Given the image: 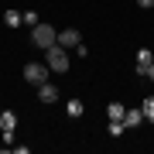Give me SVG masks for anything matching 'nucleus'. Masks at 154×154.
I'll return each mask as SVG.
<instances>
[{"label":"nucleus","mask_w":154,"mask_h":154,"mask_svg":"<svg viewBox=\"0 0 154 154\" xmlns=\"http://www.w3.org/2000/svg\"><path fill=\"white\" fill-rule=\"evenodd\" d=\"M45 62H48L51 72H69V48H62V45H51V48H45Z\"/></svg>","instance_id":"nucleus-1"},{"label":"nucleus","mask_w":154,"mask_h":154,"mask_svg":"<svg viewBox=\"0 0 154 154\" xmlns=\"http://www.w3.org/2000/svg\"><path fill=\"white\" fill-rule=\"evenodd\" d=\"M31 41L38 45V48H51V45H58V31L51 28V24H34L31 28Z\"/></svg>","instance_id":"nucleus-2"},{"label":"nucleus","mask_w":154,"mask_h":154,"mask_svg":"<svg viewBox=\"0 0 154 154\" xmlns=\"http://www.w3.org/2000/svg\"><path fill=\"white\" fill-rule=\"evenodd\" d=\"M48 62H28L24 65V79H28L31 86H41V82H48Z\"/></svg>","instance_id":"nucleus-3"},{"label":"nucleus","mask_w":154,"mask_h":154,"mask_svg":"<svg viewBox=\"0 0 154 154\" xmlns=\"http://www.w3.org/2000/svg\"><path fill=\"white\" fill-rule=\"evenodd\" d=\"M58 45H62V48H79V45H82V34H79L75 28H65V31H58Z\"/></svg>","instance_id":"nucleus-4"},{"label":"nucleus","mask_w":154,"mask_h":154,"mask_svg":"<svg viewBox=\"0 0 154 154\" xmlns=\"http://www.w3.org/2000/svg\"><path fill=\"white\" fill-rule=\"evenodd\" d=\"M38 99H41V103H48V106L58 103V89L51 86V82H41V86H38Z\"/></svg>","instance_id":"nucleus-5"},{"label":"nucleus","mask_w":154,"mask_h":154,"mask_svg":"<svg viewBox=\"0 0 154 154\" xmlns=\"http://www.w3.org/2000/svg\"><path fill=\"white\" fill-rule=\"evenodd\" d=\"M14 127H17V113L14 110H4V113H0V130H4V134H14Z\"/></svg>","instance_id":"nucleus-6"},{"label":"nucleus","mask_w":154,"mask_h":154,"mask_svg":"<svg viewBox=\"0 0 154 154\" xmlns=\"http://www.w3.org/2000/svg\"><path fill=\"white\" fill-rule=\"evenodd\" d=\"M151 62H154V55H151V48H140V51H137V72H140V75H147Z\"/></svg>","instance_id":"nucleus-7"},{"label":"nucleus","mask_w":154,"mask_h":154,"mask_svg":"<svg viewBox=\"0 0 154 154\" xmlns=\"http://www.w3.org/2000/svg\"><path fill=\"white\" fill-rule=\"evenodd\" d=\"M140 123H144V110H140V106L123 113V127H140Z\"/></svg>","instance_id":"nucleus-8"},{"label":"nucleus","mask_w":154,"mask_h":154,"mask_svg":"<svg viewBox=\"0 0 154 154\" xmlns=\"http://www.w3.org/2000/svg\"><path fill=\"white\" fill-rule=\"evenodd\" d=\"M65 113L75 120V116H82V113H86V103H82V99H69V103H65Z\"/></svg>","instance_id":"nucleus-9"},{"label":"nucleus","mask_w":154,"mask_h":154,"mask_svg":"<svg viewBox=\"0 0 154 154\" xmlns=\"http://www.w3.org/2000/svg\"><path fill=\"white\" fill-rule=\"evenodd\" d=\"M4 24H7V28H21V24H24V14L7 11V14H4Z\"/></svg>","instance_id":"nucleus-10"},{"label":"nucleus","mask_w":154,"mask_h":154,"mask_svg":"<svg viewBox=\"0 0 154 154\" xmlns=\"http://www.w3.org/2000/svg\"><path fill=\"white\" fill-rule=\"evenodd\" d=\"M123 113H127L123 103H110V106H106V116H110V120H123Z\"/></svg>","instance_id":"nucleus-11"},{"label":"nucleus","mask_w":154,"mask_h":154,"mask_svg":"<svg viewBox=\"0 0 154 154\" xmlns=\"http://www.w3.org/2000/svg\"><path fill=\"white\" fill-rule=\"evenodd\" d=\"M140 110H144V120H154V96H147L140 103Z\"/></svg>","instance_id":"nucleus-12"},{"label":"nucleus","mask_w":154,"mask_h":154,"mask_svg":"<svg viewBox=\"0 0 154 154\" xmlns=\"http://www.w3.org/2000/svg\"><path fill=\"white\" fill-rule=\"evenodd\" d=\"M106 130H110V137H120V134H123V120H110Z\"/></svg>","instance_id":"nucleus-13"},{"label":"nucleus","mask_w":154,"mask_h":154,"mask_svg":"<svg viewBox=\"0 0 154 154\" xmlns=\"http://www.w3.org/2000/svg\"><path fill=\"white\" fill-rule=\"evenodd\" d=\"M24 24H28V28H34V24H41V21H38V14H34V11H28V14H24Z\"/></svg>","instance_id":"nucleus-14"},{"label":"nucleus","mask_w":154,"mask_h":154,"mask_svg":"<svg viewBox=\"0 0 154 154\" xmlns=\"http://www.w3.org/2000/svg\"><path fill=\"white\" fill-rule=\"evenodd\" d=\"M137 4H140V7H154V0H137Z\"/></svg>","instance_id":"nucleus-15"},{"label":"nucleus","mask_w":154,"mask_h":154,"mask_svg":"<svg viewBox=\"0 0 154 154\" xmlns=\"http://www.w3.org/2000/svg\"><path fill=\"white\" fill-rule=\"evenodd\" d=\"M147 79H151V82H154V62H151V69H147Z\"/></svg>","instance_id":"nucleus-16"}]
</instances>
